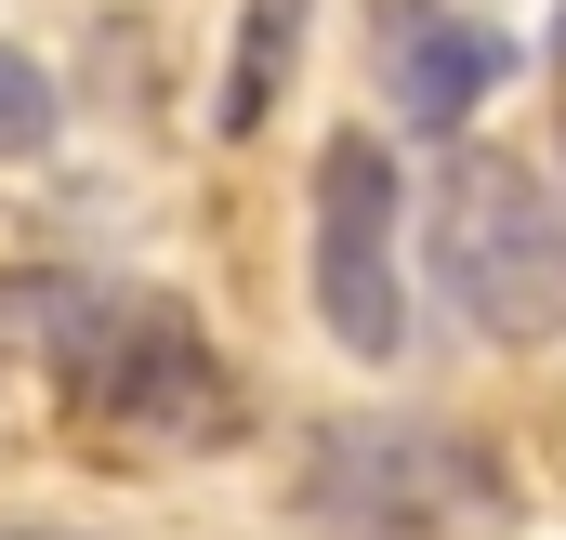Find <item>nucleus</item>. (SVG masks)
Wrapping results in <instances>:
<instances>
[{"mask_svg": "<svg viewBox=\"0 0 566 540\" xmlns=\"http://www.w3.org/2000/svg\"><path fill=\"white\" fill-rule=\"evenodd\" d=\"M27 316H40V343H53V383L93 408L106 435H145V448H224L251 396H238V370H224V343L185 316V303H158V290H27Z\"/></svg>", "mask_w": 566, "mask_h": 540, "instance_id": "nucleus-1", "label": "nucleus"}, {"mask_svg": "<svg viewBox=\"0 0 566 540\" xmlns=\"http://www.w3.org/2000/svg\"><path fill=\"white\" fill-rule=\"evenodd\" d=\"M303 13H316V0H251V13H238V66H224V93H211V133L224 145H251L277 120V80H290V53H303Z\"/></svg>", "mask_w": 566, "mask_h": 540, "instance_id": "nucleus-6", "label": "nucleus"}, {"mask_svg": "<svg viewBox=\"0 0 566 540\" xmlns=\"http://www.w3.org/2000/svg\"><path fill=\"white\" fill-rule=\"evenodd\" d=\"M554 53H566V0H554Z\"/></svg>", "mask_w": 566, "mask_h": 540, "instance_id": "nucleus-9", "label": "nucleus"}, {"mask_svg": "<svg viewBox=\"0 0 566 540\" xmlns=\"http://www.w3.org/2000/svg\"><path fill=\"white\" fill-rule=\"evenodd\" d=\"M0 540H93V528H0Z\"/></svg>", "mask_w": 566, "mask_h": 540, "instance_id": "nucleus-8", "label": "nucleus"}, {"mask_svg": "<svg viewBox=\"0 0 566 540\" xmlns=\"http://www.w3.org/2000/svg\"><path fill=\"white\" fill-rule=\"evenodd\" d=\"M316 316L343 356L409 343V185H396L382 133H329V158H316Z\"/></svg>", "mask_w": 566, "mask_h": 540, "instance_id": "nucleus-3", "label": "nucleus"}, {"mask_svg": "<svg viewBox=\"0 0 566 540\" xmlns=\"http://www.w3.org/2000/svg\"><path fill=\"white\" fill-rule=\"evenodd\" d=\"M434 277L488 343L566 330V198L514 145H448V172H434Z\"/></svg>", "mask_w": 566, "mask_h": 540, "instance_id": "nucleus-2", "label": "nucleus"}, {"mask_svg": "<svg viewBox=\"0 0 566 540\" xmlns=\"http://www.w3.org/2000/svg\"><path fill=\"white\" fill-rule=\"evenodd\" d=\"M40 145H53V66L0 40V158H40Z\"/></svg>", "mask_w": 566, "mask_h": 540, "instance_id": "nucleus-7", "label": "nucleus"}, {"mask_svg": "<svg viewBox=\"0 0 566 540\" xmlns=\"http://www.w3.org/2000/svg\"><path fill=\"white\" fill-rule=\"evenodd\" d=\"M514 66V40H488V27H461V13H409L396 27V53H382V80H396V106L434 120V133H461L474 120V93Z\"/></svg>", "mask_w": 566, "mask_h": 540, "instance_id": "nucleus-5", "label": "nucleus"}, {"mask_svg": "<svg viewBox=\"0 0 566 540\" xmlns=\"http://www.w3.org/2000/svg\"><path fill=\"white\" fill-rule=\"evenodd\" d=\"M303 501L369 540H409V528H448V515L501 501V475H488L474 435H434V422H329L316 461H303Z\"/></svg>", "mask_w": 566, "mask_h": 540, "instance_id": "nucleus-4", "label": "nucleus"}]
</instances>
